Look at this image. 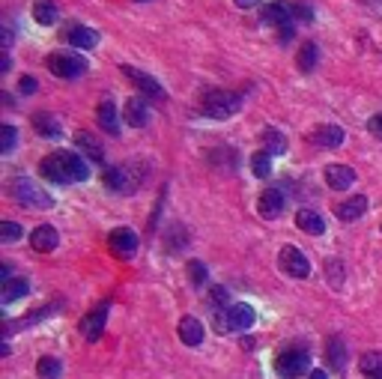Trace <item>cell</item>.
<instances>
[{
  "label": "cell",
  "instance_id": "e575fe53",
  "mask_svg": "<svg viewBox=\"0 0 382 379\" xmlns=\"http://www.w3.org/2000/svg\"><path fill=\"white\" fill-rule=\"evenodd\" d=\"M212 326L218 335H227V331H233L230 329V320H227V308H215L212 311Z\"/></svg>",
  "mask_w": 382,
  "mask_h": 379
},
{
  "label": "cell",
  "instance_id": "277c9868",
  "mask_svg": "<svg viewBox=\"0 0 382 379\" xmlns=\"http://www.w3.org/2000/svg\"><path fill=\"white\" fill-rule=\"evenodd\" d=\"M308 367H311V353L302 347H293V349H284L278 358H275V371L284 376V379H296L308 373Z\"/></svg>",
  "mask_w": 382,
  "mask_h": 379
},
{
  "label": "cell",
  "instance_id": "7a4b0ae2",
  "mask_svg": "<svg viewBox=\"0 0 382 379\" xmlns=\"http://www.w3.org/2000/svg\"><path fill=\"white\" fill-rule=\"evenodd\" d=\"M12 197L21 206H30V209H51L54 206V197L36 185L33 179H12Z\"/></svg>",
  "mask_w": 382,
  "mask_h": 379
},
{
  "label": "cell",
  "instance_id": "8fae6325",
  "mask_svg": "<svg viewBox=\"0 0 382 379\" xmlns=\"http://www.w3.org/2000/svg\"><path fill=\"white\" fill-rule=\"evenodd\" d=\"M105 320H108V305H99L96 311H90L84 320H81V331H84L87 340H99L105 331Z\"/></svg>",
  "mask_w": 382,
  "mask_h": 379
},
{
  "label": "cell",
  "instance_id": "d590c367",
  "mask_svg": "<svg viewBox=\"0 0 382 379\" xmlns=\"http://www.w3.org/2000/svg\"><path fill=\"white\" fill-rule=\"evenodd\" d=\"M15 147V129L9 123L0 125V152H9Z\"/></svg>",
  "mask_w": 382,
  "mask_h": 379
},
{
  "label": "cell",
  "instance_id": "d6986e66",
  "mask_svg": "<svg viewBox=\"0 0 382 379\" xmlns=\"http://www.w3.org/2000/svg\"><path fill=\"white\" fill-rule=\"evenodd\" d=\"M296 224H299V230L311 233V236H320V233L325 230L323 215L314 212V209H299V212H296Z\"/></svg>",
  "mask_w": 382,
  "mask_h": 379
},
{
  "label": "cell",
  "instance_id": "5b68a950",
  "mask_svg": "<svg viewBox=\"0 0 382 379\" xmlns=\"http://www.w3.org/2000/svg\"><path fill=\"white\" fill-rule=\"evenodd\" d=\"M147 174V170L134 167V165H123V167H111L105 170V185L111 188V192H123V194H132L134 188H138L141 176Z\"/></svg>",
  "mask_w": 382,
  "mask_h": 379
},
{
  "label": "cell",
  "instance_id": "836d02e7",
  "mask_svg": "<svg viewBox=\"0 0 382 379\" xmlns=\"http://www.w3.org/2000/svg\"><path fill=\"white\" fill-rule=\"evenodd\" d=\"M188 278H191V284H194V287H203L206 284V266L200 263V260H191V263H188Z\"/></svg>",
  "mask_w": 382,
  "mask_h": 379
},
{
  "label": "cell",
  "instance_id": "60d3db41",
  "mask_svg": "<svg viewBox=\"0 0 382 379\" xmlns=\"http://www.w3.org/2000/svg\"><path fill=\"white\" fill-rule=\"evenodd\" d=\"M308 379H325V373L323 371H311V376H308Z\"/></svg>",
  "mask_w": 382,
  "mask_h": 379
},
{
  "label": "cell",
  "instance_id": "7402d4cb",
  "mask_svg": "<svg viewBox=\"0 0 382 379\" xmlns=\"http://www.w3.org/2000/svg\"><path fill=\"white\" fill-rule=\"evenodd\" d=\"M69 42L75 45V48H81V51H90V48H96V45H99V33L90 30V27H84V24H75L69 30Z\"/></svg>",
  "mask_w": 382,
  "mask_h": 379
},
{
  "label": "cell",
  "instance_id": "3957f363",
  "mask_svg": "<svg viewBox=\"0 0 382 379\" xmlns=\"http://www.w3.org/2000/svg\"><path fill=\"white\" fill-rule=\"evenodd\" d=\"M239 107H242V96L230 93V90H212V93H206V99H203V114L215 116V120H227V116H233Z\"/></svg>",
  "mask_w": 382,
  "mask_h": 379
},
{
  "label": "cell",
  "instance_id": "4fadbf2b",
  "mask_svg": "<svg viewBox=\"0 0 382 379\" xmlns=\"http://www.w3.org/2000/svg\"><path fill=\"white\" fill-rule=\"evenodd\" d=\"M325 183H329V188H334V192L352 188V183H356V170L347 167V165H329L325 167Z\"/></svg>",
  "mask_w": 382,
  "mask_h": 379
},
{
  "label": "cell",
  "instance_id": "74e56055",
  "mask_svg": "<svg viewBox=\"0 0 382 379\" xmlns=\"http://www.w3.org/2000/svg\"><path fill=\"white\" fill-rule=\"evenodd\" d=\"M18 90H21L24 96H30L36 90V78H21V81H18Z\"/></svg>",
  "mask_w": 382,
  "mask_h": 379
},
{
  "label": "cell",
  "instance_id": "d6a6232c",
  "mask_svg": "<svg viewBox=\"0 0 382 379\" xmlns=\"http://www.w3.org/2000/svg\"><path fill=\"white\" fill-rule=\"evenodd\" d=\"M21 236H24V230L18 227L15 221H0V239H3V242H15Z\"/></svg>",
  "mask_w": 382,
  "mask_h": 379
},
{
  "label": "cell",
  "instance_id": "4316f807",
  "mask_svg": "<svg viewBox=\"0 0 382 379\" xmlns=\"http://www.w3.org/2000/svg\"><path fill=\"white\" fill-rule=\"evenodd\" d=\"M359 371L365 373V376H370V379H382V353H368V356H361Z\"/></svg>",
  "mask_w": 382,
  "mask_h": 379
},
{
  "label": "cell",
  "instance_id": "9c48e42d",
  "mask_svg": "<svg viewBox=\"0 0 382 379\" xmlns=\"http://www.w3.org/2000/svg\"><path fill=\"white\" fill-rule=\"evenodd\" d=\"M123 72H125V78H129L138 90H143V93H147L150 99H161V96H165L161 84L152 75H147V72H141V69H134V66H123Z\"/></svg>",
  "mask_w": 382,
  "mask_h": 379
},
{
  "label": "cell",
  "instance_id": "ab89813d",
  "mask_svg": "<svg viewBox=\"0 0 382 379\" xmlns=\"http://www.w3.org/2000/svg\"><path fill=\"white\" fill-rule=\"evenodd\" d=\"M233 3L239 9H251V6H257V0H233Z\"/></svg>",
  "mask_w": 382,
  "mask_h": 379
},
{
  "label": "cell",
  "instance_id": "4dcf8cb0",
  "mask_svg": "<svg viewBox=\"0 0 382 379\" xmlns=\"http://www.w3.org/2000/svg\"><path fill=\"white\" fill-rule=\"evenodd\" d=\"M78 147L87 152L90 158H96V161H102V143L93 141V134H87V132H81L78 134Z\"/></svg>",
  "mask_w": 382,
  "mask_h": 379
},
{
  "label": "cell",
  "instance_id": "f35d334b",
  "mask_svg": "<svg viewBox=\"0 0 382 379\" xmlns=\"http://www.w3.org/2000/svg\"><path fill=\"white\" fill-rule=\"evenodd\" d=\"M368 129L376 134V138H382V114H376V116H370V123H368Z\"/></svg>",
  "mask_w": 382,
  "mask_h": 379
},
{
  "label": "cell",
  "instance_id": "7c38bea8",
  "mask_svg": "<svg viewBox=\"0 0 382 379\" xmlns=\"http://www.w3.org/2000/svg\"><path fill=\"white\" fill-rule=\"evenodd\" d=\"M257 209L263 218H278L281 209H284V192L281 188H266L257 201Z\"/></svg>",
  "mask_w": 382,
  "mask_h": 379
},
{
  "label": "cell",
  "instance_id": "603a6c76",
  "mask_svg": "<svg viewBox=\"0 0 382 379\" xmlns=\"http://www.w3.org/2000/svg\"><path fill=\"white\" fill-rule=\"evenodd\" d=\"M33 129L42 134V138H60V123H57V116L54 114H45V111H39V114H33Z\"/></svg>",
  "mask_w": 382,
  "mask_h": 379
},
{
  "label": "cell",
  "instance_id": "ac0fdd59",
  "mask_svg": "<svg viewBox=\"0 0 382 379\" xmlns=\"http://www.w3.org/2000/svg\"><path fill=\"white\" fill-rule=\"evenodd\" d=\"M365 212H368V197L365 194H356V197H350V201H343L338 206V218L341 221H356Z\"/></svg>",
  "mask_w": 382,
  "mask_h": 379
},
{
  "label": "cell",
  "instance_id": "e0dca14e",
  "mask_svg": "<svg viewBox=\"0 0 382 379\" xmlns=\"http://www.w3.org/2000/svg\"><path fill=\"white\" fill-rule=\"evenodd\" d=\"M177 331H179V340H183L185 347H197L200 340H203V322L197 317H183Z\"/></svg>",
  "mask_w": 382,
  "mask_h": 379
},
{
  "label": "cell",
  "instance_id": "6da1fadb",
  "mask_svg": "<svg viewBox=\"0 0 382 379\" xmlns=\"http://www.w3.org/2000/svg\"><path fill=\"white\" fill-rule=\"evenodd\" d=\"M39 174L48 179V183H84L90 176V167H87L84 158L75 156V152L57 150L39 161Z\"/></svg>",
  "mask_w": 382,
  "mask_h": 379
},
{
  "label": "cell",
  "instance_id": "ffe728a7",
  "mask_svg": "<svg viewBox=\"0 0 382 379\" xmlns=\"http://www.w3.org/2000/svg\"><path fill=\"white\" fill-rule=\"evenodd\" d=\"M99 125L108 132V134H117L120 132V114H117V105L111 102V99H105L102 105H99Z\"/></svg>",
  "mask_w": 382,
  "mask_h": 379
},
{
  "label": "cell",
  "instance_id": "8d00e7d4",
  "mask_svg": "<svg viewBox=\"0 0 382 379\" xmlns=\"http://www.w3.org/2000/svg\"><path fill=\"white\" fill-rule=\"evenodd\" d=\"M293 15L302 18V21H311V18H314V9L305 6V3H293Z\"/></svg>",
  "mask_w": 382,
  "mask_h": 379
},
{
  "label": "cell",
  "instance_id": "f1b7e54d",
  "mask_svg": "<svg viewBox=\"0 0 382 379\" xmlns=\"http://www.w3.org/2000/svg\"><path fill=\"white\" fill-rule=\"evenodd\" d=\"M325 356H329V365L334 367V371H341L343 362H347V356H343V340L332 338L329 344H325Z\"/></svg>",
  "mask_w": 382,
  "mask_h": 379
},
{
  "label": "cell",
  "instance_id": "30bf717a",
  "mask_svg": "<svg viewBox=\"0 0 382 379\" xmlns=\"http://www.w3.org/2000/svg\"><path fill=\"white\" fill-rule=\"evenodd\" d=\"M227 320H230L233 331H248L257 317H254V308L248 302H236V305H227Z\"/></svg>",
  "mask_w": 382,
  "mask_h": 379
},
{
  "label": "cell",
  "instance_id": "83f0119b",
  "mask_svg": "<svg viewBox=\"0 0 382 379\" xmlns=\"http://www.w3.org/2000/svg\"><path fill=\"white\" fill-rule=\"evenodd\" d=\"M316 57H320V54H316V45L314 42H305L302 48H299V57H296V66L302 69V72H311L314 66H316Z\"/></svg>",
  "mask_w": 382,
  "mask_h": 379
},
{
  "label": "cell",
  "instance_id": "52a82bcc",
  "mask_svg": "<svg viewBox=\"0 0 382 379\" xmlns=\"http://www.w3.org/2000/svg\"><path fill=\"white\" fill-rule=\"evenodd\" d=\"M278 260H281V269H284L287 275H293V278H308V275H311V260H308L302 251L293 248V245L281 248Z\"/></svg>",
  "mask_w": 382,
  "mask_h": 379
},
{
  "label": "cell",
  "instance_id": "f546056e",
  "mask_svg": "<svg viewBox=\"0 0 382 379\" xmlns=\"http://www.w3.org/2000/svg\"><path fill=\"white\" fill-rule=\"evenodd\" d=\"M36 373H39V379H60V362L54 356H42L36 365Z\"/></svg>",
  "mask_w": 382,
  "mask_h": 379
},
{
  "label": "cell",
  "instance_id": "44dd1931",
  "mask_svg": "<svg viewBox=\"0 0 382 379\" xmlns=\"http://www.w3.org/2000/svg\"><path fill=\"white\" fill-rule=\"evenodd\" d=\"M311 138H314L316 143H320V147H329V150H334V147H341L347 134H343V129H341V125H320V129H314V134H311Z\"/></svg>",
  "mask_w": 382,
  "mask_h": 379
},
{
  "label": "cell",
  "instance_id": "1f68e13d",
  "mask_svg": "<svg viewBox=\"0 0 382 379\" xmlns=\"http://www.w3.org/2000/svg\"><path fill=\"white\" fill-rule=\"evenodd\" d=\"M251 170H254V176H269L272 174V156L269 152H254L251 156Z\"/></svg>",
  "mask_w": 382,
  "mask_h": 379
},
{
  "label": "cell",
  "instance_id": "484cf974",
  "mask_svg": "<svg viewBox=\"0 0 382 379\" xmlns=\"http://www.w3.org/2000/svg\"><path fill=\"white\" fill-rule=\"evenodd\" d=\"M263 143H266L269 156H281V152H287V138L278 129H263Z\"/></svg>",
  "mask_w": 382,
  "mask_h": 379
},
{
  "label": "cell",
  "instance_id": "8992f818",
  "mask_svg": "<svg viewBox=\"0 0 382 379\" xmlns=\"http://www.w3.org/2000/svg\"><path fill=\"white\" fill-rule=\"evenodd\" d=\"M48 69H51V75L72 81V78L84 75L87 60L78 57V54H69V51H57V54H51V57H48Z\"/></svg>",
  "mask_w": 382,
  "mask_h": 379
},
{
  "label": "cell",
  "instance_id": "ba28073f",
  "mask_svg": "<svg viewBox=\"0 0 382 379\" xmlns=\"http://www.w3.org/2000/svg\"><path fill=\"white\" fill-rule=\"evenodd\" d=\"M260 15H263V21H269V24H275V27H287L296 18L293 15V3H284V0H272V3H263Z\"/></svg>",
  "mask_w": 382,
  "mask_h": 379
},
{
  "label": "cell",
  "instance_id": "2e32d148",
  "mask_svg": "<svg viewBox=\"0 0 382 379\" xmlns=\"http://www.w3.org/2000/svg\"><path fill=\"white\" fill-rule=\"evenodd\" d=\"M123 116H125V123H129V125L141 129V125L150 123V107H147V102H143L141 96H134V99H129V102H125Z\"/></svg>",
  "mask_w": 382,
  "mask_h": 379
},
{
  "label": "cell",
  "instance_id": "5bb4252c",
  "mask_svg": "<svg viewBox=\"0 0 382 379\" xmlns=\"http://www.w3.org/2000/svg\"><path fill=\"white\" fill-rule=\"evenodd\" d=\"M57 242H60V236H57V230H54L51 224H39V227L30 233V245H33V251H39V254L54 251V248H57Z\"/></svg>",
  "mask_w": 382,
  "mask_h": 379
},
{
  "label": "cell",
  "instance_id": "d4e9b609",
  "mask_svg": "<svg viewBox=\"0 0 382 379\" xmlns=\"http://www.w3.org/2000/svg\"><path fill=\"white\" fill-rule=\"evenodd\" d=\"M30 290V284H27V278H12V281L3 284V293H0V302L3 305H12L15 299H21V296Z\"/></svg>",
  "mask_w": 382,
  "mask_h": 379
},
{
  "label": "cell",
  "instance_id": "cb8c5ba5",
  "mask_svg": "<svg viewBox=\"0 0 382 379\" xmlns=\"http://www.w3.org/2000/svg\"><path fill=\"white\" fill-rule=\"evenodd\" d=\"M57 3L54 0H36L33 3V18L39 21L42 27H51V24H57Z\"/></svg>",
  "mask_w": 382,
  "mask_h": 379
},
{
  "label": "cell",
  "instance_id": "9a60e30c",
  "mask_svg": "<svg viewBox=\"0 0 382 379\" xmlns=\"http://www.w3.org/2000/svg\"><path fill=\"white\" fill-rule=\"evenodd\" d=\"M134 248H138V233L129 230V227H117L111 233V251L114 254H123V257H129L134 254Z\"/></svg>",
  "mask_w": 382,
  "mask_h": 379
}]
</instances>
